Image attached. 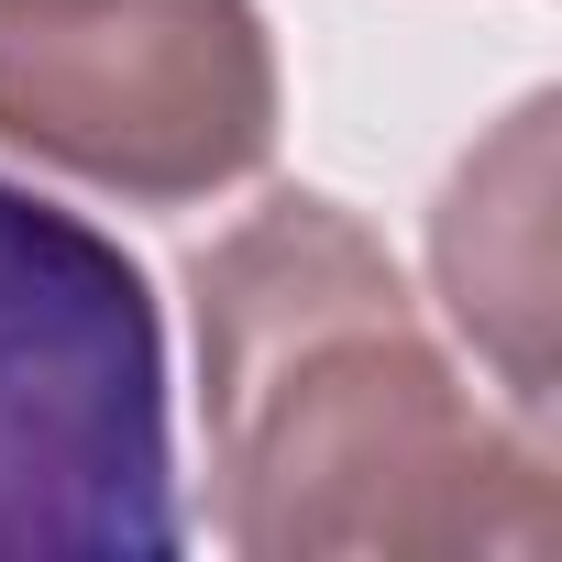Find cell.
Returning <instances> with one entry per match:
<instances>
[{
	"label": "cell",
	"instance_id": "cell-1",
	"mask_svg": "<svg viewBox=\"0 0 562 562\" xmlns=\"http://www.w3.org/2000/svg\"><path fill=\"white\" fill-rule=\"evenodd\" d=\"M210 529L243 562L331 551H551V441L496 419L430 342L386 243L276 188L188 265Z\"/></svg>",
	"mask_w": 562,
	"mask_h": 562
},
{
	"label": "cell",
	"instance_id": "cell-2",
	"mask_svg": "<svg viewBox=\"0 0 562 562\" xmlns=\"http://www.w3.org/2000/svg\"><path fill=\"white\" fill-rule=\"evenodd\" d=\"M166 321L144 265L0 177V551H177Z\"/></svg>",
	"mask_w": 562,
	"mask_h": 562
},
{
	"label": "cell",
	"instance_id": "cell-3",
	"mask_svg": "<svg viewBox=\"0 0 562 562\" xmlns=\"http://www.w3.org/2000/svg\"><path fill=\"white\" fill-rule=\"evenodd\" d=\"M0 144L199 210L276 155V45L254 0H0Z\"/></svg>",
	"mask_w": 562,
	"mask_h": 562
},
{
	"label": "cell",
	"instance_id": "cell-4",
	"mask_svg": "<svg viewBox=\"0 0 562 562\" xmlns=\"http://www.w3.org/2000/svg\"><path fill=\"white\" fill-rule=\"evenodd\" d=\"M551 122H562V100L529 89L452 166V188L430 210L441 310L529 430L551 419V310H562V276H551Z\"/></svg>",
	"mask_w": 562,
	"mask_h": 562
}]
</instances>
